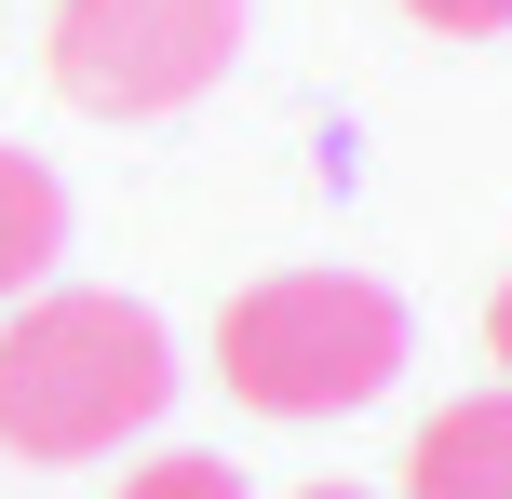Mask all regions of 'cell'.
Returning <instances> with one entry per match:
<instances>
[{"instance_id": "7", "label": "cell", "mask_w": 512, "mask_h": 499, "mask_svg": "<svg viewBox=\"0 0 512 499\" xmlns=\"http://www.w3.org/2000/svg\"><path fill=\"white\" fill-rule=\"evenodd\" d=\"M418 27H432V41H499L512 27V0H405Z\"/></svg>"}, {"instance_id": "1", "label": "cell", "mask_w": 512, "mask_h": 499, "mask_svg": "<svg viewBox=\"0 0 512 499\" xmlns=\"http://www.w3.org/2000/svg\"><path fill=\"white\" fill-rule=\"evenodd\" d=\"M162 405H176L162 311H135V297H108V284L14 297V324H0V446L14 459H41V473L108 459V446H135Z\"/></svg>"}, {"instance_id": "2", "label": "cell", "mask_w": 512, "mask_h": 499, "mask_svg": "<svg viewBox=\"0 0 512 499\" xmlns=\"http://www.w3.org/2000/svg\"><path fill=\"white\" fill-rule=\"evenodd\" d=\"M216 378L256 419H351L405 378V311L364 270H270L216 311Z\"/></svg>"}, {"instance_id": "5", "label": "cell", "mask_w": 512, "mask_h": 499, "mask_svg": "<svg viewBox=\"0 0 512 499\" xmlns=\"http://www.w3.org/2000/svg\"><path fill=\"white\" fill-rule=\"evenodd\" d=\"M54 257H68V189L41 149H0V311L54 284Z\"/></svg>"}, {"instance_id": "4", "label": "cell", "mask_w": 512, "mask_h": 499, "mask_svg": "<svg viewBox=\"0 0 512 499\" xmlns=\"http://www.w3.org/2000/svg\"><path fill=\"white\" fill-rule=\"evenodd\" d=\"M405 499H512V378L418 419V446H405Z\"/></svg>"}, {"instance_id": "3", "label": "cell", "mask_w": 512, "mask_h": 499, "mask_svg": "<svg viewBox=\"0 0 512 499\" xmlns=\"http://www.w3.org/2000/svg\"><path fill=\"white\" fill-rule=\"evenodd\" d=\"M243 54V0H54V81L95 122H162L216 95Z\"/></svg>"}, {"instance_id": "6", "label": "cell", "mask_w": 512, "mask_h": 499, "mask_svg": "<svg viewBox=\"0 0 512 499\" xmlns=\"http://www.w3.org/2000/svg\"><path fill=\"white\" fill-rule=\"evenodd\" d=\"M122 499H243V473H230V459H203V446H162V459H135V473H122Z\"/></svg>"}, {"instance_id": "8", "label": "cell", "mask_w": 512, "mask_h": 499, "mask_svg": "<svg viewBox=\"0 0 512 499\" xmlns=\"http://www.w3.org/2000/svg\"><path fill=\"white\" fill-rule=\"evenodd\" d=\"M486 365H499V378H512V284H499V297H486Z\"/></svg>"}, {"instance_id": "9", "label": "cell", "mask_w": 512, "mask_h": 499, "mask_svg": "<svg viewBox=\"0 0 512 499\" xmlns=\"http://www.w3.org/2000/svg\"><path fill=\"white\" fill-rule=\"evenodd\" d=\"M297 499H364V486H297Z\"/></svg>"}]
</instances>
